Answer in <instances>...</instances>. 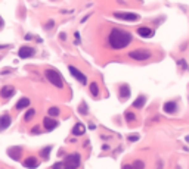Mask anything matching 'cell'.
I'll return each instance as SVG.
<instances>
[{
    "instance_id": "cell-21",
    "label": "cell",
    "mask_w": 189,
    "mask_h": 169,
    "mask_svg": "<svg viewBox=\"0 0 189 169\" xmlns=\"http://www.w3.org/2000/svg\"><path fill=\"white\" fill-rule=\"evenodd\" d=\"M52 151V147L50 146H47V147H44V149L40 151V156H41V159H44V160H47L49 159V153Z\"/></svg>"
},
{
    "instance_id": "cell-3",
    "label": "cell",
    "mask_w": 189,
    "mask_h": 169,
    "mask_svg": "<svg viewBox=\"0 0 189 169\" xmlns=\"http://www.w3.org/2000/svg\"><path fill=\"white\" fill-rule=\"evenodd\" d=\"M64 163H65L67 169H78L81 165L80 153H69V155H67L65 159H64Z\"/></svg>"
},
{
    "instance_id": "cell-26",
    "label": "cell",
    "mask_w": 189,
    "mask_h": 169,
    "mask_svg": "<svg viewBox=\"0 0 189 169\" xmlns=\"http://www.w3.org/2000/svg\"><path fill=\"white\" fill-rule=\"evenodd\" d=\"M52 169H67V166H65V163L64 162H56Z\"/></svg>"
},
{
    "instance_id": "cell-4",
    "label": "cell",
    "mask_w": 189,
    "mask_h": 169,
    "mask_svg": "<svg viewBox=\"0 0 189 169\" xmlns=\"http://www.w3.org/2000/svg\"><path fill=\"white\" fill-rule=\"evenodd\" d=\"M128 57L135 59V61H146L151 57V52L146 49H136V50H132L128 53Z\"/></svg>"
},
{
    "instance_id": "cell-5",
    "label": "cell",
    "mask_w": 189,
    "mask_h": 169,
    "mask_svg": "<svg viewBox=\"0 0 189 169\" xmlns=\"http://www.w3.org/2000/svg\"><path fill=\"white\" fill-rule=\"evenodd\" d=\"M114 18L121 21H127V22H136V21L141 19V16L137 14H133V12H114Z\"/></svg>"
},
{
    "instance_id": "cell-24",
    "label": "cell",
    "mask_w": 189,
    "mask_h": 169,
    "mask_svg": "<svg viewBox=\"0 0 189 169\" xmlns=\"http://www.w3.org/2000/svg\"><path fill=\"white\" fill-rule=\"evenodd\" d=\"M47 113H49L50 118H55V116H58L59 113H61V110H59V108H50L49 110H47Z\"/></svg>"
},
{
    "instance_id": "cell-2",
    "label": "cell",
    "mask_w": 189,
    "mask_h": 169,
    "mask_svg": "<svg viewBox=\"0 0 189 169\" xmlns=\"http://www.w3.org/2000/svg\"><path fill=\"white\" fill-rule=\"evenodd\" d=\"M44 77H46L47 81L50 82L53 87H56V88H62V87H64V80H62V75L59 74V71L49 68V69H46V71H44Z\"/></svg>"
},
{
    "instance_id": "cell-32",
    "label": "cell",
    "mask_w": 189,
    "mask_h": 169,
    "mask_svg": "<svg viewBox=\"0 0 189 169\" xmlns=\"http://www.w3.org/2000/svg\"><path fill=\"white\" fill-rule=\"evenodd\" d=\"M0 28H3V21H2V18H0Z\"/></svg>"
},
{
    "instance_id": "cell-11",
    "label": "cell",
    "mask_w": 189,
    "mask_h": 169,
    "mask_svg": "<svg viewBox=\"0 0 189 169\" xmlns=\"http://www.w3.org/2000/svg\"><path fill=\"white\" fill-rule=\"evenodd\" d=\"M43 125H44V128H46L47 131H53V129L58 127V121H55L50 116H47V118L43 119Z\"/></svg>"
},
{
    "instance_id": "cell-27",
    "label": "cell",
    "mask_w": 189,
    "mask_h": 169,
    "mask_svg": "<svg viewBox=\"0 0 189 169\" xmlns=\"http://www.w3.org/2000/svg\"><path fill=\"white\" fill-rule=\"evenodd\" d=\"M137 140H139V135H137V134L128 135V141H137Z\"/></svg>"
},
{
    "instance_id": "cell-29",
    "label": "cell",
    "mask_w": 189,
    "mask_h": 169,
    "mask_svg": "<svg viewBox=\"0 0 189 169\" xmlns=\"http://www.w3.org/2000/svg\"><path fill=\"white\" fill-rule=\"evenodd\" d=\"M121 169H133V166H132V165H123Z\"/></svg>"
},
{
    "instance_id": "cell-10",
    "label": "cell",
    "mask_w": 189,
    "mask_h": 169,
    "mask_svg": "<svg viewBox=\"0 0 189 169\" xmlns=\"http://www.w3.org/2000/svg\"><path fill=\"white\" fill-rule=\"evenodd\" d=\"M14 94H15V88L12 85H5V87H2V90H0V96L3 99H9V97H12Z\"/></svg>"
},
{
    "instance_id": "cell-22",
    "label": "cell",
    "mask_w": 189,
    "mask_h": 169,
    "mask_svg": "<svg viewBox=\"0 0 189 169\" xmlns=\"http://www.w3.org/2000/svg\"><path fill=\"white\" fill-rule=\"evenodd\" d=\"M78 113H81V115H87L89 113V108H87V103L86 101H83L80 106H78Z\"/></svg>"
},
{
    "instance_id": "cell-7",
    "label": "cell",
    "mask_w": 189,
    "mask_h": 169,
    "mask_svg": "<svg viewBox=\"0 0 189 169\" xmlns=\"http://www.w3.org/2000/svg\"><path fill=\"white\" fill-rule=\"evenodd\" d=\"M10 124H12V116L9 115V113H3V115H0V132L9 128V127H10Z\"/></svg>"
},
{
    "instance_id": "cell-14",
    "label": "cell",
    "mask_w": 189,
    "mask_h": 169,
    "mask_svg": "<svg viewBox=\"0 0 189 169\" xmlns=\"http://www.w3.org/2000/svg\"><path fill=\"white\" fill-rule=\"evenodd\" d=\"M137 34L141 35V37H145V38H148V37H152L154 35V29L149 27H139L137 29Z\"/></svg>"
},
{
    "instance_id": "cell-17",
    "label": "cell",
    "mask_w": 189,
    "mask_h": 169,
    "mask_svg": "<svg viewBox=\"0 0 189 169\" xmlns=\"http://www.w3.org/2000/svg\"><path fill=\"white\" fill-rule=\"evenodd\" d=\"M73 135H83L86 132V128H84V125L81 124V122H77L74 127H73Z\"/></svg>"
},
{
    "instance_id": "cell-15",
    "label": "cell",
    "mask_w": 189,
    "mask_h": 169,
    "mask_svg": "<svg viewBox=\"0 0 189 169\" xmlns=\"http://www.w3.org/2000/svg\"><path fill=\"white\" fill-rule=\"evenodd\" d=\"M118 94H120V99H121V100L128 99V96H130V87H128L127 84H121V85H120V90H118Z\"/></svg>"
},
{
    "instance_id": "cell-20",
    "label": "cell",
    "mask_w": 189,
    "mask_h": 169,
    "mask_svg": "<svg viewBox=\"0 0 189 169\" xmlns=\"http://www.w3.org/2000/svg\"><path fill=\"white\" fill-rule=\"evenodd\" d=\"M124 118H126V121H127L128 124H132V122L136 121V113H133L132 110H127V112L124 113Z\"/></svg>"
},
{
    "instance_id": "cell-25",
    "label": "cell",
    "mask_w": 189,
    "mask_h": 169,
    "mask_svg": "<svg viewBox=\"0 0 189 169\" xmlns=\"http://www.w3.org/2000/svg\"><path fill=\"white\" fill-rule=\"evenodd\" d=\"M132 166H133V169H145V163L137 159V160H135V162H133V165H132Z\"/></svg>"
},
{
    "instance_id": "cell-6",
    "label": "cell",
    "mask_w": 189,
    "mask_h": 169,
    "mask_svg": "<svg viewBox=\"0 0 189 169\" xmlns=\"http://www.w3.org/2000/svg\"><path fill=\"white\" fill-rule=\"evenodd\" d=\"M68 69H69L71 75H73L75 80L80 82V84H83V85H86V84H87V78H86V75L83 74L78 68H75L74 65H69V66H68Z\"/></svg>"
},
{
    "instance_id": "cell-1",
    "label": "cell",
    "mask_w": 189,
    "mask_h": 169,
    "mask_svg": "<svg viewBox=\"0 0 189 169\" xmlns=\"http://www.w3.org/2000/svg\"><path fill=\"white\" fill-rule=\"evenodd\" d=\"M130 43H132V34L126 31V29L114 28L108 34V44L109 47H112L114 50H120V49L127 47Z\"/></svg>"
},
{
    "instance_id": "cell-16",
    "label": "cell",
    "mask_w": 189,
    "mask_h": 169,
    "mask_svg": "<svg viewBox=\"0 0 189 169\" xmlns=\"http://www.w3.org/2000/svg\"><path fill=\"white\" fill-rule=\"evenodd\" d=\"M30 104H31V100H30L28 97H22V99H19V101L15 104V108H16V110H22V109H25V108H30Z\"/></svg>"
},
{
    "instance_id": "cell-18",
    "label": "cell",
    "mask_w": 189,
    "mask_h": 169,
    "mask_svg": "<svg viewBox=\"0 0 189 169\" xmlns=\"http://www.w3.org/2000/svg\"><path fill=\"white\" fill-rule=\"evenodd\" d=\"M145 103H146V96L141 94L135 101H133V108L141 109V108H143V106H145Z\"/></svg>"
},
{
    "instance_id": "cell-31",
    "label": "cell",
    "mask_w": 189,
    "mask_h": 169,
    "mask_svg": "<svg viewBox=\"0 0 189 169\" xmlns=\"http://www.w3.org/2000/svg\"><path fill=\"white\" fill-rule=\"evenodd\" d=\"M102 150H105V151H107V150H109V146H108V144H105V146L102 147Z\"/></svg>"
},
{
    "instance_id": "cell-8",
    "label": "cell",
    "mask_w": 189,
    "mask_h": 169,
    "mask_svg": "<svg viewBox=\"0 0 189 169\" xmlns=\"http://www.w3.org/2000/svg\"><path fill=\"white\" fill-rule=\"evenodd\" d=\"M34 53H36V50H34L33 47H30V46H22V47L19 49V52H18L19 57H22V59L31 57V56H34Z\"/></svg>"
},
{
    "instance_id": "cell-9",
    "label": "cell",
    "mask_w": 189,
    "mask_h": 169,
    "mask_svg": "<svg viewBox=\"0 0 189 169\" xmlns=\"http://www.w3.org/2000/svg\"><path fill=\"white\" fill-rule=\"evenodd\" d=\"M162 110H164V112H166V113H170V115H171V113H176V112H177V103H176V101H166V103H164V106H162Z\"/></svg>"
},
{
    "instance_id": "cell-19",
    "label": "cell",
    "mask_w": 189,
    "mask_h": 169,
    "mask_svg": "<svg viewBox=\"0 0 189 169\" xmlns=\"http://www.w3.org/2000/svg\"><path fill=\"white\" fill-rule=\"evenodd\" d=\"M89 90H90V94L93 96V97H98V96H99V85H98V82H90Z\"/></svg>"
},
{
    "instance_id": "cell-30",
    "label": "cell",
    "mask_w": 189,
    "mask_h": 169,
    "mask_svg": "<svg viewBox=\"0 0 189 169\" xmlns=\"http://www.w3.org/2000/svg\"><path fill=\"white\" fill-rule=\"evenodd\" d=\"M157 169H162V162H158V163H157Z\"/></svg>"
},
{
    "instance_id": "cell-13",
    "label": "cell",
    "mask_w": 189,
    "mask_h": 169,
    "mask_svg": "<svg viewBox=\"0 0 189 169\" xmlns=\"http://www.w3.org/2000/svg\"><path fill=\"white\" fill-rule=\"evenodd\" d=\"M24 166L28 169H34L39 166V160H37V157L36 156H30V157H27L25 160H24Z\"/></svg>"
},
{
    "instance_id": "cell-23",
    "label": "cell",
    "mask_w": 189,
    "mask_h": 169,
    "mask_svg": "<svg viewBox=\"0 0 189 169\" xmlns=\"http://www.w3.org/2000/svg\"><path fill=\"white\" fill-rule=\"evenodd\" d=\"M34 116H36V110L34 109H28L27 112H25V115H24V119L28 122V121H31Z\"/></svg>"
},
{
    "instance_id": "cell-28",
    "label": "cell",
    "mask_w": 189,
    "mask_h": 169,
    "mask_svg": "<svg viewBox=\"0 0 189 169\" xmlns=\"http://www.w3.org/2000/svg\"><path fill=\"white\" fill-rule=\"evenodd\" d=\"M40 132V125H36L33 129H31V134H39Z\"/></svg>"
},
{
    "instance_id": "cell-12",
    "label": "cell",
    "mask_w": 189,
    "mask_h": 169,
    "mask_svg": "<svg viewBox=\"0 0 189 169\" xmlns=\"http://www.w3.org/2000/svg\"><path fill=\"white\" fill-rule=\"evenodd\" d=\"M7 155L10 156L14 160H19L21 156H22V149L21 147H10L7 150Z\"/></svg>"
}]
</instances>
